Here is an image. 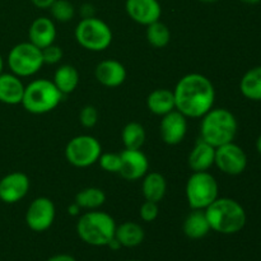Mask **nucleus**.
I'll list each match as a JSON object with an SVG mask.
<instances>
[{
    "label": "nucleus",
    "instance_id": "33",
    "mask_svg": "<svg viewBox=\"0 0 261 261\" xmlns=\"http://www.w3.org/2000/svg\"><path fill=\"white\" fill-rule=\"evenodd\" d=\"M42 58L45 64H58L63 59V50L60 46L50 45L42 48Z\"/></svg>",
    "mask_w": 261,
    "mask_h": 261
},
{
    "label": "nucleus",
    "instance_id": "40",
    "mask_svg": "<svg viewBox=\"0 0 261 261\" xmlns=\"http://www.w3.org/2000/svg\"><path fill=\"white\" fill-rule=\"evenodd\" d=\"M2 70H3V58L2 55H0V74H2Z\"/></svg>",
    "mask_w": 261,
    "mask_h": 261
},
{
    "label": "nucleus",
    "instance_id": "21",
    "mask_svg": "<svg viewBox=\"0 0 261 261\" xmlns=\"http://www.w3.org/2000/svg\"><path fill=\"white\" fill-rule=\"evenodd\" d=\"M147 106L152 114L158 115V116H163V115L173 111L176 110L173 91L166 88L154 89L148 96Z\"/></svg>",
    "mask_w": 261,
    "mask_h": 261
},
{
    "label": "nucleus",
    "instance_id": "30",
    "mask_svg": "<svg viewBox=\"0 0 261 261\" xmlns=\"http://www.w3.org/2000/svg\"><path fill=\"white\" fill-rule=\"evenodd\" d=\"M98 162L102 170L111 173H119L120 167H121L120 153H102L98 158Z\"/></svg>",
    "mask_w": 261,
    "mask_h": 261
},
{
    "label": "nucleus",
    "instance_id": "22",
    "mask_svg": "<svg viewBox=\"0 0 261 261\" xmlns=\"http://www.w3.org/2000/svg\"><path fill=\"white\" fill-rule=\"evenodd\" d=\"M144 229L135 222H124L116 226L115 239L120 242L122 247H137L144 241Z\"/></svg>",
    "mask_w": 261,
    "mask_h": 261
},
{
    "label": "nucleus",
    "instance_id": "23",
    "mask_svg": "<svg viewBox=\"0 0 261 261\" xmlns=\"http://www.w3.org/2000/svg\"><path fill=\"white\" fill-rule=\"evenodd\" d=\"M143 195L145 200L158 201L162 200L167 191V182L166 178L158 172H149L144 176L142 184Z\"/></svg>",
    "mask_w": 261,
    "mask_h": 261
},
{
    "label": "nucleus",
    "instance_id": "26",
    "mask_svg": "<svg viewBox=\"0 0 261 261\" xmlns=\"http://www.w3.org/2000/svg\"><path fill=\"white\" fill-rule=\"evenodd\" d=\"M106 201V194L98 188H87L79 191L75 195V201L81 209L96 211Z\"/></svg>",
    "mask_w": 261,
    "mask_h": 261
},
{
    "label": "nucleus",
    "instance_id": "18",
    "mask_svg": "<svg viewBox=\"0 0 261 261\" xmlns=\"http://www.w3.org/2000/svg\"><path fill=\"white\" fill-rule=\"evenodd\" d=\"M214 157L216 148L200 138L189 154V166L194 172L208 171L214 165Z\"/></svg>",
    "mask_w": 261,
    "mask_h": 261
},
{
    "label": "nucleus",
    "instance_id": "3",
    "mask_svg": "<svg viewBox=\"0 0 261 261\" xmlns=\"http://www.w3.org/2000/svg\"><path fill=\"white\" fill-rule=\"evenodd\" d=\"M237 129L239 124L231 111L227 109H212L201 120L200 138L217 148L233 142Z\"/></svg>",
    "mask_w": 261,
    "mask_h": 261
},
{
    "label": "nucleus",
    "instance_id": "6",
    "mask_svg": "<svg viewBox=\"0 0 261 261\" xmlns=\"http://www.w3.org/2000/svg\"><path fill=\"white\" fill-rule=\"evenodd\" d=\"M74 35L76 42L89 51H103L112 42L111 28L96 17L83 18L76 24Z\"/></svg>",
    "mask_w": 261,
    "mask_h": 261
},
{
    "label": "nucleus",
    "instance_id": "39",
    "mask_svg": "<svg viewBox=\"0 0 261 261\" xmlns=\"http://www.w3.org/2000/svg\"><path fill=\"white\" fill-rule=\"evenodd\" d=\"M240 2L246 3V4H257V3H260L261 0H240Z\"/></svg>",
    "mask_w": 261,
    "mask_h": 261
},
{
    "label": "nucleus",
    "instance_id": "38",
    "mask_svg": "<svg viewBox=\"0 0 261 261\" xmlns=\"http://www.w3.org/2000/svg\"><path fill=\"white\" fill-rule=\"evenodd\" d=\"M256 149H257V152H259L260 154H261V134H260V137L257 138V140H256Z\"/></svg>",
    "mask_w": 261,
    "mask_h": 261
},
{
    "label": "nucleus",
    "instance_id": "11",
    "mask_svg": "<svg viewBox=\"0 0 261 261\" xmlns=\"http://www.w3.org/2000/svg\"><path fill=\"white\" fill-rule=\"evenodd\" d=\"M55 221V205L48 198L41 196L30 204L25 213V223L32 231L45 232Z\"/></svg>",
    "mask_w": 261,
    "mask_h": 261
},
{
    "label": "nucleus",
    "instance_id": "8",
    "mask_svg": "<svg viewBox=\"0 0 261 261\" xmlns=\"http://www.w3.org/2000/svg\"><path fill=\"white\" fill-rule=\"evenodd\" d=\"M42 50L31 42L15 45L8 55V65L17 76H31L43 65Z\"/></svg>",
    "mask_w": 261,
    "mask_h": 261
},
{
    "label": "nucleus",
    "instance_id": "29",
    "mask_svg": "<svg viewBox=\"0 0 261 261\" xmlns=\"http://www.w3.org/2000/svg\"><path fill=\"white\" fill-rule=\"evenodd\" d=\"M48 9L51 10L53 17L59 22H69L75 14L74 5L68 0H55Z\"/></svg>",
    "mask_w": 261,
    "mask_h": 261
},
{
    "label": "nucleus",
    "instance_id": "27",
    "mask_svg": "<svg viewBox=\"0 0 261 261\" xmlns=\"http://www.w3.org/2000/svg\"><path fill=\"white\" fill-rule=\"evenodd\" d=\"M121 138L126 149H140L145 142V130L139 122H129L122 129Z\"/></svg>",
    "mask_w": 261,
    "mask_h": 261
},
{
    "label": "nucleus",
    "instance_id": "17",
    "mask_svg": "<svg viewBox=\"0 0 261 261\" xmlns=\"http://www.w3.org/2000/svg\"><path fill=\"white\" fill-rule=\"evenodd\" d=\"M30 42L36 47L45 48L53 45L56 38V27L53 20L47 17H40L35 19L28 30Z\"/></svg>",
    "mask_w": 261,
    "mask_h": 261
},
{
    "label": "nucleus",
    "instance_id": "32",
    "mask_svg": "<svg viewBox=\"0 0 261 261\" xmlns=\"http://www.w3.org/2000/svg\"><path fill=\"white\" fill-rule=\"evenodd\" d=\"M158 213H160V208H158V203H155V201L145 200L142 204V206H140V218L144 222H147V223L155 221L158 217Z\"/></svg>",
    "mask_w": 261,
    "mask_h": 261
},
{
    "label": "nucleus",
    "instance_id": "9",
    "mask_svg": "<svg viewBox=\"0 0 261 261\" xmlns=\"http://www.w3.org/2000/svg\"><path fill=\"white\" fill-rule=\"evenodd\" d=\"M102 147L98 140L91 135H78L69 140L65 148V157L70 165L84 168L98 162Z\"/></svg>",
    "mask_w": 261,
    "mask_h": 261
},
{
    "label": "nucleus",
    "instance_id": "24",
    "mask_svg": "<svg viewBox=\"0 0 261 261\" xmlns=\"http://www.w3.org/2000/svg\"><path fill=\"white\" fill-rule=\"evenodd\" d=\"M54 84L63 94H69L76 89L79 84V73L73 65H61L54 74Z\"/></svg>",
    "mask_w": 261,
    "mask_h": 261
},
{
    "label": "nucleus",
    "instance_id": "14",
    "mask_svg": "<svg viewBox=\"0 0 261 261\" xmlns=\"http://www.w3.org/2000/svg\"><path fill=\"white\" fill-rule=\"evenodd\" d=\"M30 190V178L23 172H12L0 180V200L14 204L22 200Z\"/></svg>",
    "mask_w": 261,
    "mask_h": 261
},
{
    "label": "nucleus",
    "instance_id": "41",
    "mask_svg": "<svg viewBox=\"0 0 261 261\" xmlns=\"http://www.w3.org/2000/svg\"><path fill=\"white\" fill-rule=\"evenodd\" d=\"M200 2H203V3H216V2H218V0H200Z\"/></svg>",
    "mask_w": 261,
    "mask_h": 261
},
{
    "label": "nucleus",
    "instance_id": "4",
    "mask_svg": "<svg viewBox=\"0 0 261 261\" xmlns=\"http://www.w3.org/2000/svg\"><path fill=\"white\" fill-rule=\"evenodd\" d=\"M116 223L110 214L89 211L79 218L76 233L79 239L91 246H107L115 237Z\"/></svg>",
    "mask_w": 261,
    "mask_h": 261
},
{
    "label": "nucleus",
    "instance_id": "35",
    "mask_svg": "<svg viewBox=\"0 0 261 261\" xmlns=\"http://www.w3.org/2000/svg\"><path fill=\"white\" fill-rule=\"evenodd\" d=\"M31 2L35 7L41 8V9H48L55 0H31Z\"/></svg>",
    "mask_w": 261,
    "mask_h": 261
},
{
    "label": "nucleus",
    "instance_id": "5",
    "mask_svg": "<svg viewBox=\"0 0 261 261\" xmlns=\"http://www.w3.org/2000/svg\"><path fill=\"white\" fill-rule=\"evenodd\" d=\"M64 94L48 79H36L24 87L22 105L35 115L47 114L59 106Z\"/></svg>",
    "mask_w": 261,
    "mask_h": 261
},
{
    "label": "nucleus",
    "instance_id": "19",
    "mask_svg": "<svg viewBox=\"0 0 261 261\" xmlns=\"http://www.w3.org/2000/svg\"><path fill=\"white\" fill-rule=\"evenodd\" d=\"M24 86L14 74H0V102L7 105L22 103Z\"/></svg>",
    "mask_w": 261,
    "mask_h": 261
},
{
    "label": "nucleus",
    "instance_id": "42",
    "mask_svg": "<svg viewBox=\"0 0 261 261\" xmlns=\"http://www.w3.org/2000/svg\"><path fill=\"white\" fill-rule=\"evenodd\" d=\"M129 261H140V260H129Z\"/></svg>",
    "mask_w": 261,
    "mask_h": 261
},
{
    "label": "nucleus",
    "instance_id": "10",
    "mask_svg": "<svg viewBox=\"0 0 261 261\" xmlns=\"http://www.w3.org/2000/svg\"><path fill=\"white\" fill-rule=\"evenodd\" d=\"M214 165L226 175H241L247 167V155L240 145L227 143L216 148Z\"/></svg>",
    "mask_w": 261,
    "mask_h": 261
},
{
    "label": "nucleus",
    "instance_id": "15",
    "mask_svg": "<svg viewBox=\"0 0 261 261\" xmlns=\"http://www.w3.org/2000/svg\"><path fill=\"white\" fill-rule=\"evenodd\" d=\"M125 9L134 22L149 25L160 20L162 8L158 0H126Z\"/></svg>",
    "mask_w": 261,
    "mask_h": 261
},
{
    "label": "nucleus",
    "instance_id": "1",
    "mask_svg": "<svg viewBox=\"0 0 261 261\" xmlns=\"http://www.w3.org/2000/svg\"><path fill=\"white\" fill-rule=\"evenodd\" d=\"M173 96L177 111L186 117L199 119L213 109L216 91L205 75L191 73L177 82Z\"/></svg>",
    "mask_w": 261,
    "mask_h": 261
},
{
    "label": "nucleus",
    "instance_id": "2",
    "mask_svg": "<svg viewBox=\"0 0 261 261\" xmlns=\"http://www.w3.org/2000/svg\"><path fill=\"white\" fill-rule=\"evenodd\" d=\"M212 231L222 234H234L242 231L247 216L244 206L231 198H217L205 209Z\"/></svg>",
    "mask_w": 261,
    "mask_h": 261
},
{
    "label": "nucleus",
    "instance_id": "37",
    "mask_svg": "<svg viewBox=\"0 0 261 261\" xmlns=\"http://www.w3.org/2000/svg\"><path fill=\"white\" fill-rule=\"evenodd\" d=\"M79 205L76 203H74V204H71V205H69V208H68V212H69V214H71V216H78L79 214Z\"/></svg>",
    "mask_w": 261,
    "mask_h": 261
},
{
    "label": "nucleus",
    "instance_id": "28",
    "mask_svg": "<svg viewBox=\"0 0 261 261\" xmlns=\"http://www.w3.org/2000/svg\"><path fill=\"white\" fill-rule=\"evenodd\" d=\"M147 40L153 47H166L171 41V32L165 23L157 20L147 25Z\"/></svg>",
    "mask_w": 261,
    "mask_h": 261
},
{
    "label": "nucleus",
    "instance_id": "25",
    "mask_svg": "<svg viewBox=\"0 0 261 261\" xmlns=\"http://www.w3.org/2000/svg\"><path fill=\"white\" fill-rule=\"evenodd\" d=\"M241 93L252 101H261V65L250 69L240 82Z\"/></svg>",
    "mask_w": 261,
    "mask_h": 261
},
{
    "label": "nucleus",
    "instance_id": "34",
    "mask_svg": "<svg viewBox=\"0 0 261 261\" xmlns=\"http://www.w3.org/2000/svg\"><path fill=\"white\" fill-rule=\"evenodd\" d=\"M46 261H76V259L69 254H58L51 256L50 259H47Z\"/></svg>",
    "mask_w": 261,
    "mask_h": 261
},
{
    "label": "nucleus",
    "instance_id": "7",
    "mask_svg": "<svg viewBox=\"0 0 261 261\" xmlns=\"http://www.w3.org/2000/svg\"><path fill=\"white\" fill-rule=\"evenodd\" d=\"M218 182L208 171L194 172L186 184V199L191 209L205 211L218 198Z\"/></svg>",
    "mask_w": 261,
    "mask_h": 261
},
{
    "label": "nucleus",
    "instance_id": "31",
    "mask_svg": "<svg viewBox=\"0 0 261 261\" xmlns=\"http://www.w3.org/2000/svg\"><path fill=\"white\" fill-rule=\"evenodd\" d=\"M79 121L84 127H93L98 121V111L94 106H84L79 112Z\"/></svg>",
    "mask_w": 261,
    "mask_h": 261
},
{
    "label": "nucleus",
    "instance_id": "16",
    "mask_svg": "<svg viewBox=\"0 0 261 261\" xmlns=\"http://www.w3.org/2000/svg\"><path fill=\"white\" fill-rule=\"evenodd\" d=\"M96 79L105 87L115 88L121 86L126 79V69L120 61L107 59L101 61L94 70Z\"/></svg>",
    "mask_w": 261,
    "mask_h": 261
},
{
    "label": "nucleus",
    "instance_id": "12",
    "mask_svg": "<svg viewBox=\"0 0 261 261\" xmlns=\"http://www.w3.org/2000/svg\"><path fill=\"white\" fill-rule=\"evenodd\" d=\"M121 167L119 173L127 181H137L144 177L149 170V161L140 149H126L120 153Z\"/></svg>",
    "mask_w": 261,
    "mask_h": 261
},
{
    "label": "nucleus",
    "instance_id": "20",
    "mask_svg": "<svg viewBox=\"0 0 261 261\" xmlns=\"http://www.w3.org/2000/svg\"><path fill=\"white\" fill-rule=\"evenodd\" d=\"M184 233L191 240L204 239L212 231L206 218L205 211L203 209H193L190 214L184 221Z\"/></svg>",
    "mask_w": 261,
    "mask_h": 261
},
{
    "label": "nucleus",
    "instance_id": "13",
    "mask_svg": "<svg viewBox=\"0 0 261 261\" xmlns=\"http://www.w3.org/2000/svg\"><path fill=\"white\" fill-rule=\"evenodd\" d=\"M188 132V120L180 111L173 110L163 115L160 125L161 138L168 145L180 144Z\"/></svg>",
    "mask_w": 261,
    "mask_h": 261
},
{
    "label": "nucleus",
    "instance_id": "36",
    "mask_svg": "<svg viewBox=\"0 0 261 261\" xmlns=\"http://www.w3.org/2000/svg\"><path fill=\"white\" fill-rule=\"evenodd\" d=\"M82 15H83V18H92V17H94V8H93V5L84 4L83 7H82Z\"/></svg>",
    "mask_w": 261,
    "mask_h": 261
}]
</instances>
